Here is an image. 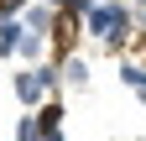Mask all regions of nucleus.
I'll list each match as a JSON object with an SVG mask.
<instances>
[{
	"label": "nucleus",
	"instance_id": "f257e3e1",
	"mask_svg": "<svg viewBox=\"0 0 146 141\" xmlns=\"http://www.w3.org/2000/svg\"><path fill=\"white\" fill-rule=\"evenodd\" d=\"M84 31L94 42H104V47H120L125 37H131V11H125L120 0H94L89 16H84Z\"/></svg>",
	"mask_w": 146,
	"mask_h": 141
},
{
	"label": "nucleus",
	"instance_id": "f03ea898",
	"mask_svg": "<svg viewBox=\"0 0 146 141\" xmlns=\"http://www.w3.org/2000/svg\"><path fill=\"white\" fill-rule=\"evenodd\" d=\"M52 89H58V63H36V68H26V73H16L21 104H47Z\"/></svg>",
	"mask_w": 146,
	"mask_h": 141
},
{
	"label": "nucleus",
	"instance_id": "7ed1b4c3",
	"mask_svg": "<svg viewBox=\"0 0 146 141\" xmlns=\"http://www.w3.org/2000/svg\"><path fill=\"white\" fill-rule=\"evenodd\" d=\"M21 42H26V21L21 16H0V58L21 52Z\"/></svg>",
	"mask_w": 146,
	"mask_h": 141
},
{
	"label": "nucleus",
	"instance_id": "20e7f679",
	"mask_svg": "<svg viewBox=\"0 0 146 141\" xmlns=\"http://www.w3.org/2000/svg\"><path fill=\"white\" fill-rule=\"evenodd\" d=\"M21 21H26V31H31V37H47V31H52V5H42V0H36V5H26V16H21Z\"/></svg>",
	"mask_w": 146,
	"mask_h": 141
},
{
	"label": "nucleus",
	"instance_id": "39448f33",
	"mask_svg": "<svg viewBox=\"0 0 146 141\" xmlns=\"http://www.w3.org/2000/svg\"><path fill=\"white\" fill-rule=\"evenodd\" d=\"M58 73H63L68 84H89V63H84V58H63V68H58Z\"/></svg>",
	"mask_w": 146,
	"mask_h": 141
},
{
	"label": "nucleus",
	"instance_id": "423d86ee",
	"mask_svg": "<svg viewBox=\"0 0 146 141\" xmlns=\"http://www.w3.org/2000/svg\"><path fill=\"white\" fill-rule=\"evenodd\" d=\"M120 78H125V84H131V89L146 99V68H136V63H120Z\"/></svg>",
	"mask_w": 146,
	"mask_h": 141
},
{
	"label": "nucleus",
	"instance_id": "0eeeda50",
	"mask_svg": "<svg viewBox=\"0 0 146 141\" xmlns=\"http://www.w3.org/2000/svg\"><path fill=\"white\" fill-rule=\"evenodd\" d=\"M42 52H47V37H31V31H26V42H21V58H26V63H47Z\"/></svg>",
	"mask_w": 146,
	"mask_h": 141
},
{
	"label": "nucleus",
	"instance_id": "6e6552de",
	"mask_svg": "<svg viewBox=\"0 0 146 141\" xmlns=\"http://www.w3.org/2000/svg\"><path fill=\"white\" fill-rule=\"evenodd\" d=\"M16 141H42V126H36V115L16 120Z\"/></svg>",
	"mask_w": 146,
	"mask_h": 141
},
{
	"label": "nucleus",
	"instance_id": "1a4fd4ad",
	"mask_svg": "<svg viewBox=\"0 0 146 141\" xmlns=\"http://www.w3.org/2000/svg\"><path fill=\"white\" fill-rule=\"evenodd\" d=\"M26 5H31V0H0V16H21Z\"/></svg>",
	"mask_w": 146,
	"mask_h": 141
},
{
	"label": "nucleus",
	"instance_id": "9d476101",
	"mask_svg": "<svg viewBox=\"0 0 146 141\" xmlns=\"http://www.w3.org/2000/svg\"><path fill=\"white\" fill-rule=\"evenodd\" d=\"M42 141H63V131H58V126H52V131H42Z\"/></svg>",
	"mask_w": 146,
	"mask_h": 141
}]
</instances>
